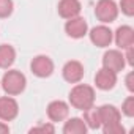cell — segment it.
Here are the masks:
<instances>
[{"mask_svg": "<svg viewBox=\"0 0 134 134\" xmlns=\"http://www.w3.org/2000/svg\"><path fill=\"white\" fill-rule=\"evenodd\" d=\"M125 55L117 51V49H109L107 52H104L103 55V68H107L114 73H120L125 68Z\"/></svg>", "mask_w": 134, "mask_h": 134, "instance_id": "obj_6", "label": "cell"}, {"mask_svg": "<svg viewBox=\"0 0 134 134\" xmlns=\"http://www.w3.org/2000/svg\"><path fill=\"white\" fill-rule=\"evenodd\" d=\"M87 129L88 128H87L84 118H79V117L70 118L68 121L65 123V126H63V132L65 134H85Z\"/></svg>", "mask_w": 134, "mask_h": 134, "instance_id": "obj_16", "label": "cell"}, {"mask_svg": "<svg viewBox=\"0 0 134 134\" xmlns=\"http://www.w3.org/2000/svg\"><path fill=\"white\" fill-rule=\"evenodd\" d=\"M16 60V51L10 44H0V68L8 70Z\"/></svg>", "mask_w": 134, "mask_h": 134, "instance_id": "obj_15", "label": "cell"}, {"mask_svg": "<svg viewBox=\"0 0 134 134\" xmlns=\"http://www.w3.org/2000/svg\"><path fill=\"white\" fill-rule=\"evenodd\" d=\"M98 114H99V120H101V126L103 125H109V123H115L121 120V114L120 110L112 106V104H104L101 107H98Z\"/></svg>", "mask_w": 134, "mask_h": 134, "instance_id": "obj_14", "label": "cell"}, {"mask_svg": "<svg viewBox=\"0 0 134 134\" xmlns=\"http://www.w3.org/2000/svg\"><path fill=\"white\" fill-rule=\"evenodd\" d=\"M14 8L13 0H0V19H5L8 16H11Z\"/></svg>", "mask_w": 134, "mask_h": 134, "instance_id": "obj_19", "label": "cell"}, {"mask_svg": "<svg viewBox=\"0 0 134 134\" xmlns=\"http://www.w3.org/2000/svg\"><path fill=\"white\" fill-rule=\"evenodd\" d=\"M120 8L125 16H134V0H120Z\"/></svg>", "mask_w": 134, "mask_h": 134, "instance_id": "obj_21", "label": "cell"}, {"mask_svg": "<svg viewBox=\"0 0 134 134\" xmlns=\"http://www.w3.org/2000/svg\"><path fill=\"white\" fill-rule=\"evenodd\" d=\"M63 79L70 84H77L84 77V65L77 60H70L63 66Z\"/></svg>", "mask_w": 134, "mask_h": 134, "instance_id": "obj_8", "label": "cell"}, {"mask_svg": "<svg viewBox=\"0 0 134 134\" xmlns=\"http://www.w3.org/2000/svg\"><path fill=\"white\" fill-rule=\"evenodd\" d=\"M103 132L104 134H125V126L121 125V121H115V123H109V125H103Z\"/></svg>", "mask_w": 134, "mask_h": 134, "instance_id": "obj_18", "label": "cell"}, {"mask_svg": "<svg viewBox=\"0 0 134 134\" xmlns=\"http://www.w3.org/2000/svg\"><path fill=\"white\" fill-rule=\"evenodd\" d=\"M57 10H58V14L63 19H71V18L79 16V13L82 10V5H81L79 0H60Z\"/></svg>", "mask_w": 134, "mask_h": 134, "instance_id": "obj_12", "label": "cell"}, {"mask_svg": "<svg viewBox=\"0 0 134 134\" xmlns=\"http://www.w3.org/2000/svg\"><path fill=\"white\" fill-rule=\"evenodd\" d=\"M95 84L99 90H112L117 84V73L107 70V68H101L96 74H95Z\"/></svg>", "mask_w": 134, "mask_h": 134, "instance_id": "obj_11", "label": "cell"}, {"mask_svg": "<svg viewBox=\"0 0 134 134\" xmlns=\"http://www.w3.org/2000/svg\"><path fill=\"white\" fill-rule=\"evenodd\" d=\"M121 112H123L126 117H134V96H128V98L123 101Z\"/></svg>", "mask_w": 134, "mask_h": 134, "instance_id": "obj_20", "label": "cell"}, {"mask_svg": "<svg viewBox=\"0 0 134 134\" xmlns=\"http://www.w3.org/2000/svg\"><path fill=\"white\" fill-rule=\"evenodd\" d=\"M126 88L129 90V92H134V73L131 71V73H128V76H126Z\"/></svg>", "mask_w": 134, "mask_h": 134, "instance_id": "obj_24", "label": "cell"}, {"mask_svg": "<svg viewBox=\"0 0 134 134\" xmlns=\"http://www.w3.org/2000/svg\"><path fill=\"white\" fill-rule=\"evenodd\" d=\"M84 112V121L87 125V128L90 129H99L101 128V120H99V114H98V107H88Z\"/></svg>", "mask_w": 134, "mask_h": 134, "instance_id": "obj_17", "label": "cell"}, {"mask_svg": "<svg viewBox=\"0 0 134 134\" xmlns=\"http://www.w3.org/2000/svg\"><path fill=\"white\" fill-rule=\"evenodd\" d=\"M7 132H10V126L3 121H0V134H7Z\"/></svg>", "mask_w": 134, "mask_h": 134, "instance_id": "obj_25", "label": "cell"}, {"mask_svg": "<svg viewBox=\"0 0 134 134\" xmlns=\"http://www.w3.org/2000/svg\"><path fill=\"white\" fill-rule=\"evenodd\" d=\"M70 103L79 110H85L95 104V88L87 84H77L70 92Z\"/></svg>", "mask_w": 134, "mask_h": 134, "instance_id": "obj_1", "label": "cell"}, {"mask_svg": "<svg viewBox=\"0 0 134 134\" xmlns=\"http://www.w3.org/2000/svg\"><path fill=\"white\" fill-rule=\"evenodd\" d=\"M70 114V106L62 99H55L47 106V117L51 121H63Z\"/></svg>", "mask_w": 134, "mask_h": 134, "instance_id": "obj_10", "label": "cell"}, {"mask_svg": "<svg viewBox=\"0 0 134 134\" xmlns=\"http://www.w3.org/2000/svg\"><path fill=\"white\" fill-rule=\"evenodd\" d=\"M19 114V104L11 96H2L0 98V120L11 121Z\"/></svg>", "mask_w": 134, "mask_h": 134, "instance_id": "obj_9", "label": "cell"}, {"mask_svg": "<svg viewBox=\"0 0 134 134\" xmlns=\"http://www.w3.org/2000/svg\"><path fill=\"white\" fill-rule=\"evenodd\" d=\"M125 51H126V54H123V55H125V62H126L129 66H132V65H134V46H129V47H126Z\"/></svg>", "mask_w": 134, "mask_h": 134, "instance_id": "obj_23", "label": "cell"}, {"mask_svg": "<svg viewBox=\"0 0 134 134\" xmlns=\"http://www.w3.org/2000/svg\"><path fill=\"white\" fill-rule=\"evenodd\" d=\"M88 35H90V41L98 47H107V46H110V43L114 40V32L104 24L93 27Z\"/></svg>", "mask_w": 134, "mask_h": 134, "instance_id": "obj_5", "label": "cell"}, {"mask_svg": "<svg viewBox=\"0 0 134 134\" xmlns=\"http://www.w3.org/2000/svg\"><path fill=\"white\" fill-rule=\"evenodd\" d=\"M29 132L30 134H36V132H49V134H52V132H55V128H54L52 123H41V125L32 128Z\"/></svg>", "mask_w": 134, "mask_h": 134, "instance_id": "obj_22", "label": "cell"}, {"mask_svg": "<svg viewBox=\"0 0 134 134\" xmlns=\"http://www.w3.org/2000/svg\"><path fill=\"white\" fill-rule=\"evenodd\" d=\"M65 32L68 36L74 38V40H79V38H84L88 32V25H87V21L84 18H71L66 21L65 24Z\"/></svg>", "mask_w": 134, "mask_h": 134, "instance_id": "obj_7", "label": "cell"}, {"mask_svg": "<svg viewBox=\"0 0 134 134\" xmlns=\"http://www.w3.org/2000/svg\"><path fill=\"white\" fill-rule=\"evenodd\" d=\"M25 85H27V79L25 76L18 71V70H10L3 74L2 77V88L5 90L7 95L10 96H16V95H21L24 90H25Z\"/></svg>", "mask_w": 134, "mask_h": 134, "instance_id": "obj_2", "label": "cell"}, {"mask_svg": "<svg viewBox=\"0 0 134 134\" xmlns=\"http://www.w3.org/2000/svg\"><path fill=\"white\" fill-rule=\"evenodd\" d=\"M114 40H115V44L120 49H126L129 46H134V30H132V27H129V25L118 27L115 30Z\"/></svg>", "mask_w": 134, "mask_h": 134, "instance_id": "obj_13", "label": "cell"}, {"mask_svg": "<svg viewBox=\"0 0 134 134\" xmlns=\"http://www.w3.org/2000/svg\"><path fill=\"white\" fill-rule=\"evenodd\" d=\"M95 16L103 24H110L118 16V7L114 0H98L95 7Z\"/></svg>", "mask_w": 134, "mask_h": 134, "instance_id": "obj_3", "label": "cell"}, {"mask_svg": "<svg viewBox=\"0 0 134 134\" xmlns=\"http://www.w3.org/2000/svg\"><path fill=\"white\" fill-rule=\"evenodd\" d=\"M30 70L36 77H49L54 73V62L47 55H36L30 63Z\"/></svg>", "mask_w": 134, "mask_h": 134, "instance_id": "obj_4", "label": "cell"}]
</instances>
